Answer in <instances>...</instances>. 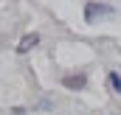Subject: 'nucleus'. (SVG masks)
<instances>
[{
	"mask_svg": "<svg viewBox=\"0 0 121 115\" xmlns=\"http://www.w3.org/2000/svg\"><path fill=\"white\" fill-rule=\"evenodd\" d=\"M99 14H113V6H107V3H93V0H90V3L85 6V20L93 23Z\"/></svg>",
	"mask_w": 121,
	"mask_h": 115,
	"instance_id": "obj_1",
	"label": "nucleus"
},
{
	"mask_svg": "<svg viewBox=\"0 0 121 115\" xmlns=\"http://www.w3.org/2000/svg\"><path fill=\"white\" fill-rule=\"evenodd\" d=\"M37 42H39V34H28V37H23V39H20L17 51H20V53H28V51L37 45Z\"/></svg>",
	"mask_w": 121,
	"mask_h": 115,
	"instance_id": "obj_2",
	"label": "nucleus"
},
{
	"mask_svg": "<svg viewBox=\"0 0 121 115\" xmlns=\"http://www.w3.org/2000/svg\"><path fill=\"white\" fill-rule=\"evenodd\" d=\"M85 82H87L85 76H65V84L73 87V90H82V87H85Z\"/></svg>",
	"mask_w": 121,
	"mask_h": 115,
	"instance_id": "obj_3",
	"label": "nucleus"
},
{
	"mask_svg": "<svg viewBox=\"0 0 121 115\" xmlns=\"http://www.w3.org/2000/svg\"><path fill=\"white\" fill-rule=\"evenodd\" d=\"M107 82H110V87H113L116 93H121V76H118V73H110V76H107Z\"/></svg>",
	"mask_w": 121,
	"mask_h": 115,
	"instance_id": "obj_4",
	"label": "nucleus"
}]
</instances>
